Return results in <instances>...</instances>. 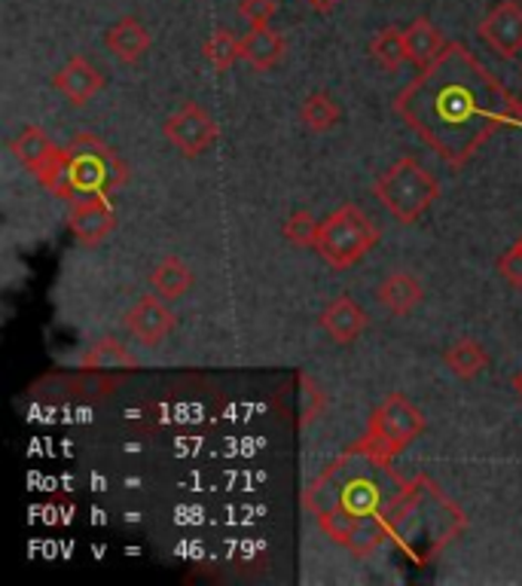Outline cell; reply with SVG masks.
<instances>
[{"label": "cell", "instance_id": "484cf974", "mask_svg": "<svg viewBox=\"0 0 522 586\" xmlns=\"http://www.w3.org/2000/svg\"><path fill=\"white\" fill-rule=\"evenodd\" d=\"M35 178L40 180V187L49 192H56L61 199H73V183H71V168H68V150L49 159L47 166H40L35 171Z\"/></svg>", "mask_w": 522, "mask_h": 586}, {"label": "cell", "instance_id": "1f68e13d", "mask_svg": "<svg viewBox=\"0 0 522 586\" xmlns=\"http://www.w3.org/2000/svg\"><path fill=\"white\" fill-rule=\"evenodd\" d=\"M511 122H520V126H522V96L520 98H513V105H511Z\"/></svg>", "mask_w": 522, "mask_h": 586}, {"label": "cell", "instance_id": "52a82bcc", "mask_svg": "<svg viewBox=\"0 0 522 586\" xmlns=\"http://www.w3.org/2000/svg\"><path fill=\"white\" fill-rule=\"evenodd\" d=\"M425 413L410 404L404 395H388L380 407L373 409L367 428V443L382 458H397L425 434Z\"/></svg>", "mask_w": 522, "mask_h": 586}, {"label": "cell", "instance_id": "4316f807", "mask_svg": "<svg viewBox=\"0 0 522 586\" xmlns=\"http://www.w3.org/2000/svg\"><path fill=\"white\" fill-rule=\"evenodd\" d=\"M318 232L321 224L312 211H294V215L285 220V227H282V236H285L290 245H297V248H315Z\"/></svg>", "mask_w": 522, "mask_h": 586}, {"label": "cell", "instance_id": "ffe728a7", "mask_svg": "<svg viewBox=\"0 0 522 586\" xmlns=\"http://www.w3.org/2000/svg\"><path fill=\"white\" fill-rule=\"evenodd\" d=\"M83 370H135L138 360L129 348L122 346L114 336H101L92 346L86 348V355L80 358Z\"/></svg>", "mask_w": 522, "mask_h": 586}, {"label": "cell", "instance_id": "f546056e", "mask_svg": "<svg viewBox=\"0 0 522 586\" xmlns=\"http://www.w3.org/2000/svg\"><path fill=\"white\" fill-rule=\"evenodd\" d=\"M299 385H303V428H306V425H312L321 416L324 395H321V388L312 383L309 376H299Z\"/></svg>", "mask_w": 522, "mask_h": 586}, {"label": "cell", "instance_id": "8992f818", "mask_svg": "<svg viewBox=\"0 0 522 586\" xmlns=\"http://www.w3.org/2000/svg\"><path fill=\"white\" fill-rule=\"evenodd\" d=\"M380 241V229L357 205H343L331 217L321 220V232L315 248L336 269L357 266Z\"/></svg>", "mask_w": 522, "mask_h": 586}, {"label": "cell", "instance_id": "ba28073f", "mask_svg": "<svg viewBox=\"0 0 522 586\" xmlns=\"http://www.w3.org/2000/svg\"><path fill=\"white\" fill-rule=\"evenodd\" d=\"M162 132L171 145L178 147L184 156H199L205 150H211V145L217 141V122L211 120V113L196 105V101H184L162 126Z\"/></svg>", "mask_w": 522, "mask_h": 586}, {"label": "cell", "instance_id": "44dd1931", "mask_svg": "<svg viewBox=\"0 0 522 586\" xmlns=\"http://www.w3.org/2000/svg\"><path fill=\"white\" fill-rule=\"evenodd\" d=\"M10 150L12 156H16L24 168H31V171L47 166L49 159L59 153V147L52 145V138H49L43 129H37V126H24L22 132L12 138Z\"/></svg>", "mask_w": 522, "mask_h": 586}, {"label": "cell", "instance_id": "4dcf8cb0", "mask_svg": "<svg viewBox=\"0 0 522 586\" xmlns=\"http://www.w3.org/2000/svg\"><path fill=\"white\" fill-rule=\"evenodd\" d=\"M336 3H339V0H309V7L315 12H331Z\"/></svg>", "mask_w": 522, "mask_h": 586}, {"label": "cell", "instance_id": "d6986e66", "mask_svg": "<svg viewBox=\"0 0 522 586\" xmlns=\"http://www.w3.org/2000/svg\"><path fill=\"white\" fill-rule=\"evenodd\" d=\"M443 364L446 370L462 379V383H471L480 373L489 367V355L486 348L480 346L476 339H455L446 351H443Z\"/></svg>", "mask_w": 522, "mask_h": 586}, {"label": "cell", "instance_id": "9a60e30c", "mask_svg": "<svg viewBox=\"0 0 522 586\" xmlns=\"http://www.w3.org/2000/svg\"><path fill=\"white\" fill-rule=\"evenodd\" d=\"M154 43L150 31L144 28L141 19L135 16H122L119 22H114L107 28L105 34V47L114 52V59L122 61V64H135L147 56V49Z\"/></svg>", "mask_w": 522, "mask_h": 586}, {"label": "cell", "instance_id": "3957f363", "mask_svg": "<svg viewBox=\"0 0 522 586\" xmlns=\"http://www.w3.org/2000/svg\"><path fill=\"white\" fill-rule=\"evenodd\" d=\"M385 516L392 526V538L401 540L413 556L418 553V544L427 540L437 550L464 528V516L427 479L406 483V489L394 498Z\"/></svg>", "mask_w": 522, "mask_h": 586}, {"label": "cell", "instance_id": "6da1fadb", "mask_svg": "<svg viewBox=\"0 0 522 586\" xmlns=\"http://www.w3.org/2000/svg\"><path fill=\"white\" fill-rule=\"evenodd\" d=\"M513 98L462 43H450L397 96L394 108L450 166H464L501 126L511 122Z\"/></svg>", "mask_w": 522, "mask_h": 586}, {"label": "cell", "instance_id": "d6a6232c", "mask_svg": "<svg viewBox=\"0 0 522 586\" xmlns=\"http://www.w3.org/2000/svg\"><path fill=\"white\" fill-rule=\"evenodd\" d=\"M513 391H516V395H520V400H522V370L513 376Z\"/></svg>", "mask_w": 522, "mask_h": 586}, {"label": "cell", "instance_id": "8fae6325", "mask_svg": "<svg viewBox=\"0 0 522 586\" xmlns=\"http://www.w3.org/2000/svg\"><path fill=\"white\" fill-rule=\"evenodd\" d=\"M480 37L499 52L501 59H513L522 52V7L513 0H504L480 22Z\"/></svg>", "mask_w": 522, "mask_h": 586}, {"label": "cell", "instance_id": "603a6c76", "mask_svg": "<svg viewBox=\"0 0 522 586\" xmlns=\"http://www.w3.org/2000/svg\"><path fill=\"white\" fill-rule=\"evenodd\" d=\"M343 120V110L336 105V98L331 92H312L303 108H299V122L309 132H331L336 122Z\"/></svg>", "mask_w": 522, "mask_h": 586}, {"label": "cell", "instance_id": "d4e9b609", "mask_svg": "<svg viewBox=\"0 0 522 586\" xmlns=\"http://www.w3.org/2000/svg\"><path fill=\"white\" fill-rule=\"evenodd\" d=\"M370 56L380 61V68L385 71H397L406 59V40L404 31L397 28H382L380 34L370 40Z\"/></svg>", "mask_w": 522, "mask_h": 586}, {"label": "cell", "instance_id": "ac0fdd59", "mask_svg": "<svg viewBox=\"0 0 522 586\" xmlns=\"http://www.w3.org/2000/svg\"><path fill=\"white\" fill-rule=\"evenodd\" d=\"M422 297H425L422 281L410 272H392V276L382 278L380 288H376L380 306L392 315H410L422 302Z\"/></svg>", "mask_w": 522, "mask_h": 586}, {"label": "cell", "instance_id": "9c48e42d", "mask_svg": "<svg viewBox=\"0 0 522 586\" xmlns=\"http://www.w3.org/2000/svg\"><path fill=\"white\" fill-rule=\"evenodd\" d=\"M117 227L114 205L107 196H77L68 215V229L80 245H101Z\"/></svg>", "mask_w": 522, "mask_h": 586}, {"label": "cell", "instance_id": "7402d4cb", "mask_svg": "<svg viewBox=\"0 0 522 586\" xmlns=\"http://www.w3.org/2000/svg\"><path fill=\"white\" fill-rule=\"evenodd\" d=\"M150 285H154V290L159 297L180 299L193 288L190 266L184 264L180 257H175V254H168V257H162V260L156 264L154 276H150Z\"/></svg>", "mask_w": 522, "mask_h": 586}, {"label": "cell", "instance_id": "7a4b0ae2", "mask_svg": "<svg viewBox=\"0 0 522 586\" xmlns=\"http://www.w3.org/2000/svg\"><path fill=\"white\" fill-rule=\"evenodd\" d=\"M388 465L392 461L382 458L364 437L306 486V510L318 519L324 532L355 516L385 514L394 498L406 489L404 479Z\"/></svg>", "mask_w": 522, "mask_h": 586}, {"label": "cell", "instance_id": "836d02e7", "mask_svg": "<svg viewBox=\"0 0 522 586\" xmlns=\"http://www.w3.org/2000/svg\"><path fill=\"white\" fill-rule=\"evenodd\" d=\"M516 245H520V248H522V239H520V241H516Z\"/></svg>", "mask_w": 522, "mask_h": 586}, {"label": "cell", "instance_id": "7c38bea8", "mask_svg": "<svg viewBox=\"0 0 522 586\" xmlns=\"http://www.w3.org/2000/svg\"><path fill=\"white\" fill-rule=\"evenodd\" d=\"M126 327L144 346H159L171 334L175 315H171V309L159 297H141L126 311Z\"/></svg>", "mask_w": 522, "mask_h": 586}, {"label": "cell", "instance_id": "4fadbf2b", "mask_svg": "<svg viewBox=\"0 0 522 586\" xmlns=\"http://www.w3.org/2000/svg\"><path fill=\"white\" fill-rule=\"evenodd\" d=\"M101 86H105L101 73H98L96 64L89 59H83V56H73V59L65 61V68H59L56 77H52V89L61 92V96L68 98L71 105H77V108L89 105V101L101 92Z\"/></svg>", "mask_w": 522, "mask_h": 586}, {"label": "cell", "instance_id": "f1b7e54d", "mask_svg": "<svg viewBox=\"0 0 522 586\" xmlns=\"http://www.w3.org/2000/svg\"><path fill=\"white\" fill-rule=\"evenodd\" d=\"M499 276L511 285V288L522 290V248L513 245L499 257Z\"/></svg>", "mask_w": 522, "mask_h": 586}, {"label": "cell", "instance_id": "2e32d148", "mask_svg": "<svg viewBox=\"0 0 522 586\" xmlns=\"http://www.w3.org/2000/svg\"><path fill=\"white\" fill-rule=\"evenodd\" d=\"M404 40H406V59L413 61L416 68H427L443 56V49L450 47L440 28L427 16H418L416 22H410L404 28Z\"/></svg>", "mask_w": 522, "mask_h": 586}, {"label": "cell", "instance_id": "5bb4252c", "mask_svg": "<svg viewBox=\"0 0 522 586\" xmlns=\"http://www.w3.org/2000/svg\"><path fill=\"white\" fill-rule=\"evenodd\" d=\"M321 327L327 330L333 342H339V346H352L357 336L367 330V315L364 309L357 306L355 299L343 294V297H333L324 311H321Z\"/></svg>", "mask_w": 522, "mask_h": 586}, {"label": "cell", "instance_id": "e0dca14e", "mask_svg": "<svg viewBox=\"0 0 522 586\" xmlns=\"http://www.w3.org/2000/svg\"><path fill=\"white\" fill-rule=\"evenodd\" d=\"M242 59L248 61L254 71H273L278 61L285 59V37L269 24L250 28L242 40Z\"/></svg>", "mask_w": 522, "mask_h": 586}, {"label": "cell", "instance_id": "277c9868", "mask_svg": "<svg viewBox=\"0 0 522 586\" xmlns=\"http://www.w3.org/2000/svg\"><path fill=\"white\" fill-rule=\"evenodd\" d=\"M373 196L397 224L410 227L437 202L440 183L416 159H401L388 171H382L380 180L373 183Z\"/></svg>", "mask_w": 522, "mask_h": 586}, {"label": "cell", "instance_id": "83f0119b", "mask_svg": "<svg viewBox=\"0 0 522 586\" xmlns=\"http://www.w3.org/2000/svg\"><path fill=\"white\" fill-rule=\"evenodd\" d=\"M275 12H278V3H275V0H238V16H242L250 28L269 24Z\"/></svg>", "mask_w": 522, "mask_h": 586}, {"label": "cell", "instance_id": "5b68a950", "mask_svg": "<svg viewBox=\"0 0 522 586\" xmlns=\"http://www.w3.org/2000/svg\"><path fill=\"white\" fill-rule=\"evenodd\" d=\"M68 150L73 199L77 196H110L129 180L126 159L98 135H77Z\"/></svg>", "mask_w": 522, "mask_h": 586}, {"label": "cell", "instance_id": "cb8c5ba5", "mask_svg": "<svg viewBox=\"0 0 522 586\" xmlns=\"http://www.w3.org/2000/svg\"><path fill=\"white\" fill-rule=\"evenodd\" d=\"M203 56L208 59L214 71H229L238 59H242V40H238L229 28H217L208 40H205Z\"/></svg>", "mask_w": 522, "mask_h": 586}, {"label": "cell", "instance_id": "30bf717a", "mask_svg": "<svg viewBox=\"0 0 522 586\" xmlns=\"http://www.w3.org/2000/svg\"><path fill=\"white\" fill-rule=\"evenodd\" d=\"M327 535L336 544H343L345 550H352L364 559V556H373L380 550L385 540H392V526H388V516L385 514H370L345 519L339 526H333Z\"/></svg>", "mask_w": 522, "mask_h": 586}]
</instances>
